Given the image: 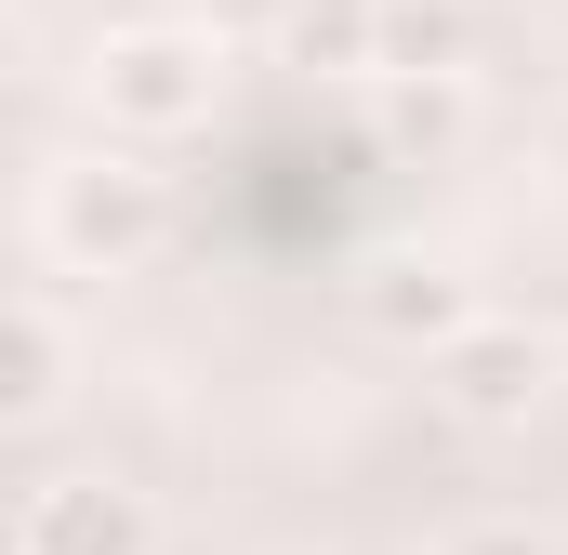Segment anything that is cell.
Masks as SVG:
<instances>
[{"label": "cell", "mask_w": 568, "mask_h": 555, "mask_svg": "<svg viewBox=\"0 0 568 555\" xmlns=\"http://www.w3.org/2000/svg\"><path fill=\"white\" fill-rule=\"evenodd\" d=\"M212 93H225V40L212 27H120L93 53V107L120 133H199Z\"/></svg>", "instance_id": "6da1fadb"}, {"label": "cell", "mask_w": 568, "mask_h": 555, "mask_svg": "<svg viewBox=\"0 0 568 555\" xmlns=\"http://www.w3.org/2000/svg\"><path fill=\"white\" fill-rule=\"evenodd\" d=\"M159 225H172V185H159L145 159H67L53 199H40V239H53L67 265H145Z\"/></svg>", "instance_id": "7a4b0ae2"}, {"label": "cell", "mask_w": 568, "mask_h": 555, "mask_svg": "<svg viewBox=\"0 0 568 555\" xmlns=\"http://www.w3.org/2000/svg\"><path fill=\"white\" fill-rule=\"evenodd\" d=\"M436 397L463 423H529L556 397V331H529V317H463V331L436 344Z\"/></svg>", "instance_id": "3957f363"}, {"label": "cell", "mask_w": 568, "mask_h": 555, "mask_svg": "<svg viewBox=\"0 0 568 555\" xmlns=\"http://www.w3.org/2000/svg\"><path fill=\"white\" fill-rule=\"evenodd\" d=\"M145 543L159 529L120 476H53V490H27V529H13V555H145Z\"/></svg>", "instance_id": "277c9868"}, {"label": "cell", "mask_w": 568, "mask_h": 555, "mask_svg": "<svg viewBox=\"0 0 568 555\" xmlns=\"http://www.w3.org/2000/svg\"><path fill=\"white\" fill-rule=\"evenodd\" d=\"M53 384H67L53 317H40V304H0V423H40V411H53Z\"/></svg>", "instance_id": "5b68a950"}, {"label": "cell", "mask_w": 568, "mask_h": 555, "mask_svg": "<svg viewBox=\"0 0 568 555\" xmlns=\"http://www.w3.org/2000/svg\"><path fill=\"white\" fill-rule=\"evenodd\" d=\"M463 0H384V40H371V67H397V80H449L463 67Z\"/></svg>", "instance_id": "8992f818"}, {"label": "cell", "mask_w": 568, "mask_h": 555, "mask_svg": "<svg viewBox=\"0 0 568 555\" xmlns=\"http://www.w3.org/2000/svg\"><path fill=\"white\" fill-rule=\"evenodd\" d=\"M278 40L304 67H371V40H384V0H291Z\"/></svg>", "instance_id": "52a82bcc"}, {"label": "cell", "mask_w": 568, "mask_h": 555, "mask_svg": "<svg viewBox=\"0 0 568 555\" xmlns=\"http://www.w3.org/2000/svg\"><path fill=\"white\" fill-rule=\"evenodd\" d=\"M371 317H384V331H424V344H449V331H463V291H449V278H424V291L397 278V291H371Z\"/></svg>", "instance_id": "ba28073f"}, {"label": "cell", "mask_w": 568, "mask_h": 555, "mask_svg": "<svg viewBox=\"0 0 568 555\" xmlns=\"http://www.w3.org/2000/svg\"><path fill=\"white\" fill-rule=\"evenodd\" d=\"M436 555H556V543H542L529 516H476V529H449Z\"/></svg>", "instance_id": "9c48e42d"}, {"label": "cell", "mask_w": 568, "mask_h": 555, "mask_svg": "<svg viewBox=\"0 0 568 555\" xmlns=\"http://www.w3.org/2000/svg\"><path fill=\"white\" fill-rule=\"evenodd\" d=\"M291 0H199V27H212V40H239V27H278Z\"/></svg>", "instance_id": "30bf717a"}]
</instances>
